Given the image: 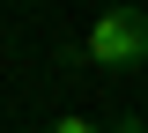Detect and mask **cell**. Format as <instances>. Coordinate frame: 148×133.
<instances>
[{"label": "cell", "mask_w": 148, "mask_h": 133, "mask_svg": "<svg viewBox=\"0 0 148 133\" xmlns=\"http://www.w3.org/2000/svg\"><path fill=\"white\" fill-rule=\"evenodd\" d=\"M67 59H89V67H104V74L141 67V59H148V15H141V8H104V15L89 22V37L74 44Z\"/></svg>", "instance_id": "obj_1"}, {"label": "cell", "mask_w": 148, "mask_h": 133, "mask_svg": "<svg viewBox=\"0 0 148 133\" xmlns=\"http://www.w3.org/2000/svg\"><path fill=\"white\" fill-rule=\"evenodd\" d=\"M45 133H111V126H96V118H82V111H67V118H52Z\"/></svg>", "instance_id": "obj_2"}, {"label": "cell", "mask_w": 148, "mask_h": 133, "mask_svg": "<svg viewBox=\"0 0 148 133\" xmlns=\"http://www.w3.org/2000/svg\"><path fill=\"white\" fill-rule=\"evenodd\" d=\"M111 133H148V118H141V111H126V118H111Z\"/></svg>", "instance_id": "obj_3"}]
</instances>
